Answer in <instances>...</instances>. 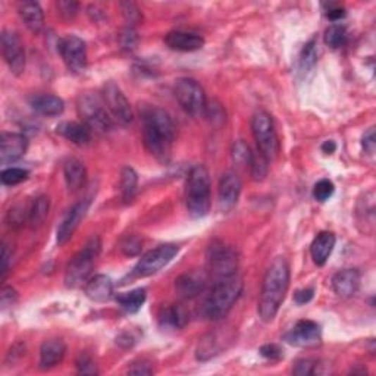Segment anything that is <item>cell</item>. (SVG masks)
<instances>
[{"label":"cell","instance_id":"6da1fadb","mask_svg":"<svg viewBox=\"0 0 376 376\" xmlns=\"http://www.w3.org/2000/svg\"><path fill=\"white\" fill-rule=\"evenodd\" d=\"M143 140L150 155L166 162L177 139V125L170 115L156 106H147L142 112Z\"/></svg>","mask_w":376,"mask_h":376},{"label":"cell","instance_id":"7a4b0ae2","mask_svg":"<svg viewBox=\"0 0 376 376\" xmlns=\"http://www.w3.org/2000/svg\"><path fill=\"white\" fill-rule=\"evenodd\" d=\"M289 287V265L285 258H277L268 268L259 299V316L268 323L275 319Z\"/></svg>","mask_w":376,"mask_h":376},{"label":"cell","instance_id":"3957f363","mask_svg":"<svg viewBox=\"0 0 376 376\" xmlns=\"http://www.w3.org/2000/svg\"><path fill=\"white\" fill-rule=\"evenodd\" d=\"M242 293L243 281L237 275L213 282L209 296L203 303V316L209 320H219L225 318L237 300L240 299Z\"/></svg>","mask_w":376,"mask_h":376},{"label":"cell","instance_id":"277c9868","mask_svg":"<svg viewBox=\"0 0 376 376\" xmlns=\"http://www.w3.org/2000/svg\"><path fill=\"white\" fill-rule=\"evenodd\" d=\"M185 203L193 218H203L211 211V177L203 165L193 166L188 174Z\"/></svg>","mask_w":376,"mask_h":376},{"label":"cell","instance_id":"5b68a950","mask_svg":"<svg viewBox=\"0 0 376 376\" xmlns=\"http://www.w3.org/2000/svg\"><path fill=\"white\" fill-rule=\"evenodd\" d=\"M101 250L100 238L93 235L85 246L74 256L65 269V285L68 288H78L82 284H87L92 270L96 265Z\"/></svg>","mask_w":376,"mask_h":376},{"label":"cell","instance_id":"8992f818","mask_svg":"<svg viewBox=\"0 0 376 376\" xmlns=\"http://www.w3.org/2000/svg\"><path fill=\"white\" fill-rule=\"evenodd\" d=\"M78 113L82 124L97 134L111 132L115 127L113 118L105 105L104 97L100 99L97 94H81L78 99Z\"/></svg>","mask_w":376,"mask_h":376},{"label":"cell","instance_id":"52a82bcc","mask_svg":"<svg viewBox=\"0 0 376 376\" xmlns=\"http://www.w3.org/2000/svg\"><path fill=\"white\" fill-rule=\"evenodd\" d=\"M251 131L258 150L270 162L278 156L280 142L272 116L265 111H258L251 118Z\"/></svg>","mask_w":376,"mask_h":376},{"label":"cell","instance_id":"ba28073f","mask_svg":"<svg viewBox=\"0 0 376 376\" xmlns=\"http://www.w3.org/2000/svg\"><path fill=\"white\" fill-rule=\"evenodd\" d=\"M175 97L180 106L193 118L206 115V94L199 81L194 78H180L174 87Z\"/></svg>","mask_w":376,"mask_h":376},{"label":"cell","instance_id":"9c48e42d","mask_svg":"<svg viewBox=\"0 0 376 376\" xmlns=\"http://www.w3.org/2000/svg\"><path fill=\"white\" fill-rule=\"evenodd\" d=\"M208 265L212 280L218 282L237 275L238 254L232 247L215 240L208 249Z\"/></svg>","mask_w":376,"mask_h":376},{"label":"cell","instance_id":"30bf717a","mask_svg":"<svg viewBox=\"0 0 376 376\" xmlns=\"http://www.w3.org/2000/svg\"><path fill=\"white\" fill-rule=\"evenodd\" d=\"M177 253H178V246L175 244H162L156 249L147 251L134 266L132 277L147 278L155 275V273H158L162 268H165L175 258Z\"/></svg>","mask_w":376,"mask_h":376},{"label":"cell","instance_id":"8fae6325","mask_svg":"<svg viewBox=\"0 0 376 376\" xmlns=\"http://www.w3.org/2000/svg\"><path fill=\"white\" fill-rule=\"evenodd\" d=\"M101 94H104L105 105L115 121L121 125H130L132 123L134 113L130 101L123 93V90L119 89L115 82L111 81L105 84Z\"/></svg>","mask_w":376,"mask_h":376},{"label":"cell","instance_id":"7c38bea8","mask_svg":"<svg viewBox=\"0 0 376 376\" xmlns=\"http://www.w3.org/2000/svg\"><path fill=\"white\" fill-rule=\"evenodd\" d=\"M59 54L70 71L81 74L87 68V47L77 36H65L59 40Z\"/></svg>","mask_w":376,"mask_h":376},{"label":"cell","instance_id":"4fadbf2b","mask_svg":"<svg viewBox=\"0 0 376 376\" xmlns=\"http://www.w3.org/2000/svg\"><path fill=\"white\" fill-rule=\"evenodd\" d=\"M2 55L9 66V70L15 75H21L25 68V52L24 46L15 32L5 30L2 32Z\"/></svg>","mask_w":376,"mask_h":376},{"label":"cell","instance_id":"5bb4252c","mask_svg":"<svg viewBox=\"0 0 376 376\" xmlns=\"http://www.w3.org/2000/svg\"><path fill=\"white\" fill-rule=\"evenodd\" d=\"M284 338L288 344L296 347H315L322 339L320 327L313 320H300Z\"/></svg>","mask_w":376,"mask_h":376},{"label":"cell","instance_id":"9a60e30c","mask_svg":"<svg viewBox=\"0 0 376 376\" xmlns=\"http://www.w3.org/2000/svg\"><path fill=\"white\" fill-rule=\"evenodd\" d=\"M242 180L235 173H227L222 175L218 187V203L220 212L232 211L242 194Z\"/></svg>","mask_w":376,"mask_h":376},{"label":"cell","instance_id":"2e32d148","mask_svg":"<svg viewBox=\"0 0 376 376\" xmlns=\"http://www.w3.org/2000/svg\"><path fill=\"white\" fill-rule=\"evenodd\" d=\"M230 343H232V337L228 332H222V331L209 332L208 335H204L200 339V343L196 350V356L201 362L211 361L212 357H216L222 351H225Z\"/></svg>","mask_w":376,"mask_h":376},{"label":"cell","instance_id":"e0dca14e","mask_svg":"<svg viewBox=\"0 0 376 376\" xmlns=\"http://www.w3.org/2000/svg\"><path fill=\"white\" fill-rule=\"evenodd\" d=\"M90 208V200L85 199L78 203H75L74 206L68 211V213L63 216L62 222L58 228V243L59 246H63L70 238L74 235L75 230L78 228L80 222L87 215Z\"/></svg>","mask_w":376,"mask_h":376},{"label":"cell","instance_id":"ac0fdd59","mask_svg":"<svg viewBox=\"0 0 376 376\" xmlns=\"http://www.w3.org/2000/svg\"><path fill=\"white\" fill-rule=\"evenodd\" d=\"M28 147V140L20 132H4L0 139V163L8 165L21 159Z\"/></svg>","mask_w":376,"mask_h":376},{"label":"cell","instance_id":"d6986e66","mask_svg":"<svg viewBox=\"0 0 376 376\" xmlns=\"http://www.w3.org/2000/svg\"><path fill=\"white\" fill-rule=\"evenodd\" d=\"M208 285V275L201 270L185 272L175 281L177 293L182 299H194L204 292Z\"/></svg>","mask_w":376,"mask_h":376},{"label":"cell","instance_id":"ffe728a7","mask_svg":"<svg viewBox=\"0 0 376 376\" xmlns=\"http://www.w3.org/2000/svg\"><path fill=\"white\" fill-rule=\"evenodd\" d=\"M165 43L177 52H196L204 46V39L196 32L170 31L165 36Z\"/></svg>","mask_w":376,"mask_h":376},{"label":"cell","instance_id":"44dd1931","mask_svg":"<svg viewBox=\"0 0 376 376\" xmlns=\"http://www.w3.org/2000/svg\"><path fill=\"white\" fill-rule=\"evenodd\" d=\"M361 287V273L356 269H344L332 278L334 293L341 299H349L357 293Z\"/></svg>","mask_w":376,"mask_h":376},{"label":"cell","instance_id":"7402d4cb","mask_svg":"<svg viewBox=\"0 0 376 376\" xmlns=\"http://www.w3.org/2000/svg\"><path fill=\"white\" fill-rule=\"evenodd\" d=\"M66 346L62 339H47L40 347V368L50 369L58 366L65 357Z\"/></svg>","mask_w":376,"mask_h":376},{"label":"cell","instance_id":"603a6c76","mask_svg":"<svg viewBox=\"0 0 376 376\" xmlns=\"http://www.w3.org/2000/svg\"><path fill=\"white\" fill-rule=\"evenodd\" d=\"M18 13L25 27L34 32L39 34L44 28V15L43 9L37 2H31V0H27V2H21L18 5Z\"/></svg>","mask_w":376,"mask_h":376},{"label":"cell","instance_id":"cb8c5ba5","mask_svg":"<svg viewBox=\"0 0 376 376\" xmlns=\"http://www.w3.org/2000/svg\"><path fill=\"white\" fill-rule=\"evenodd\" d=\"M85 294L96 303H105L113 297V282L106 275H96L85 284Z\"/></svg>","mask_w":376,"mask_h":376},{"label":"cell","instance_id":"d4e9b609","mask_svg":"<svg viewBox=\"0 0 376 376\" xmlns=\"http://www.w3.org/2000/svg\"><path fill=\"white\" fill-rule=\"evenodd\" d=\"M335 242H337L335 235L330 231H323L318 234V237L315 238L311 246L312 259L318 266H323L328 262L330 256L335 247Z\"/></svg>","mask_w":376,"mask_h":376},{"label":"cell","instance_id":"484cf974","mask_svg":"<svg viewBox=\"0 0 376 376\" xmlns=\"http://www.w3.org/2000/svg\"><path fill=\"white\" fill-rule=\"evenodd\" d=\"M30 106L34 112L43 116H59L63 109V100L52 94H36L30 99Z\"/></svg>","mask_w":376,"mask_h":376},{"label":"cell","instance_id":"4316f807","mask_svg":"<svg viewBox=\"0 0 376 376\" xmlns=\"http://www.w3.org/2000/svg\"><path fill=\"white\" fill-rule=\"evenodd\" d=\"M63 177L68 188H70L71 192H77L80 188H82L85 185V181H87V169H85L81 161L71 158L63 163Z\"/></svg>","mask_w":376,"mask_h":376},{"label":"cell","instance_id":"83f0119b","mask_svg":"<svg viewBox=\"0 0 376 376\" xmlns=\"http://www.w3.org/2000/svg\"><path fill=\"white\" fill-rule=\"evenodd\" d=\"M56 130L58 134H61L63 139L77 146H87L92 142V131L84 124L61 123Z\"/></svg>","mask_w":376,"mask_h":376},{"label":"cell","instance_id":"f1b7e54d","mask_svg":"<svg viewBox=\"0 0 376 376\" xmlns=\"http://www.w3.org/2000/svg\"><path fill=\"white\" fill-rule=\"evenodd\" d=\"M188 318L185 311L180 306H166L159 313V323L162 328L170 330H181L185 327Z\"/></svg>","mask_w":376,"mask_h":376},{"label":"cell","instance_id":"f546056e","mask_svg":"<svg viewBox=\"0 0 376 376\" xmlns=\"http://www.w3.org/2000/svg\"><path fill=\"white\" fill-rule=\"evenodd\" d=\"M146 299H147L146 289L137 288V289H132V292L119 294L116 297V301L119 306H121V309H124L127 313H137L146 303Z\"/></svg>","mask_w":376,"mask_h":376},{"label":"cell","instance_id":"4dcf8cb0","mask_svg":"<svg viewBox=\"0 0 376 376\" xmlns=\"http://www.w3.org/2000/svg\"><path fill=\"white\" fill-rule=\"evenodd\" d=\"M49 208H50V201H49V197L46 196L37 197L36 201L32 203V206L28 212V220L32 228H37L44 224V220L49 215Z\"/></svg>","mask_w":376,"mask_h":376},{"label":"cell","instance_id":"1f68e13d","mask_svg":"<svg viewBox=\"0 0 376 376\" xmlns=\"http://www.w3.org/2000/svg\"><path fill=\"white\" fill-rule=\"evenodd\" d=\"M318 62V43L316 40H311L303 47L299 58V71L301 74H307Z\"/></svg>","mask_w":376,"mask_h":376},{"label":"cell","instance_id":"d6a6232c","mask_svg":"<svg viewBox=\"0 0 376 376\" xmlns=\"http://www.w3.org/2000/svg\"><path fill=\"white\" fill-rule=\"evenodd\" d=\"M137 182H139V177H137L135 170L130 166H125L121 173V196L125 203L134 199V194L137 192Z\"/></svg>","mask_w":376,"mask_h":376},{"label":"cell","instance_id":"836d02e7","mask_svg":"<svg viewBox=\"0 0 376 376\" xmlns=\"http://www.w3.org/2000/svg\"><path fill=\"white\" fill-rule=\"evenodd\" d=\"M347 42H349V32L344 25L334 24L325 31V43L332 49L343 47L347 44Z\"/></svg>","mask_w":376,"mask_h":376},{"label":"cell","instance_id":"e575fe53","mask_svg":"<svg viewBox=\"0 0 376 376\" xmlns=\"http://www.w3.org/2000/svg\"><path fill=\"white\" fill-rule=\"evenodd\" d=\"M268 165L269 161L262 155V153L258 151H251V158H250V170H251V177L254 181H262L266 174H268Z\"/></svg>","mask_w":376,"mask_h":376},{"label":"cell","instance_id":"d590c367","mask_svg":"<svg viewBox=\"0 0 376 376\" xmlns=\"http://www.w3.org/2000/svg\"><path fill=\"white\" fill-rule=\"evenodd\" d=\"M0 178H2V182L5 185H16L28 178V170L23 168H8L4 170Z\"/></svg>","mask_w":376,"mask_h":376},{"label":"cell","instance_id":"8d00e7d4","mask_svg":"<svg viewBox=\"0 0 376 376\" xmlns=\"http://www.w3.org/2000/svg\"><path fill=\"white\" fill-rule=\"evenodd\" d=\"M119 6H121L124 18H125V21L128 23L130 27L142 23L143 16H142V12H140L139 6H137L135 4H132V2H121V4H119Z\"/></svg>","mask_w":376,"mask_h":376},{"label":"cell","instance_id":"74e56055","mask_svg":"<svg viewBox=\"0 0 376 376\" xmlns=\"http://www.w3.org/2000/svg\"><path fill=\"white\" fill-rule=\"evenodd\" d=\"M334 192H335V187H334L332 181H330V180H320L313 187V197L318 201H327L328 199L332 197Z\"/></svg>","mask_w":376,"mask_h":376},{"label":"cell","instance_id":"f35d334b","mask_svg":"<svg viewBox=\"0 0 376 376\" xmlns=\"http://www.w3.org/2000/svg\"><path fill=\"white\" fill-rule=\"evenodd\" d=\"M251 158V150L244 142H237L232 146V161L237 165H249Z\"/></svg>","mask_w":376,"mask_h":376},{"label":"cell","instance_id":"ab89813d","mask_svg":"<svg viewBox=\"0 0 376 376\" xmlns=\"http://www.w3.org/2000/svg\"><path fill=\"white\" fill-rule=\"evenodd\" d=\"M77 369L82 375H97V365L87 353H81L77 358Z\"/></svg>","mask_w":376,"mask_h":376},{"label":"cell","instance_id":"60d3db41","mask_svg":"<svg viewBox=\"0 0 376 376\" xmlns=\"http://www.w3.org/2000/svg\"><path fill=\"white\" fill-rule=\"evenodd\" d=\"M142 246H143V242L140 240L139 237L128 235L124 238L123 243H121V250L127 256H137L142 251Z\"/></svg>","mask_w":376,"mask_h":376},{"label":"cell","instance_id":"b9f144b4","mask_svg":"<svg viewBox=\"0 0 376 376\" xmlns=\"http://www.w3.org/2000/svg\"><path fill=\"white\" fill-rule=\"evenodd\" d=\"M315 366H316L315 361H311V358H301V361L296 362V365L293 368V372H294V375H299V376L313 375L315 373Z\"/></svg>","mask_w":376,"mask_h":376},{"label":"cell","instance_id":"7bdbcfd3","mask_svg":"<svg viewBox=\"0 0 376 376\" xmlns=\"http://www.w3.org/2000/svg\"><path fill=\"white\" fill-rule=\"evenodd\" d=\"M137 42H139V37H137V32L132 27H127L123 34H121V44L127 50H134L137 46Z\"/></svg>","mask_w":376,"mask_h":376},{"label":"cell","instance_id":"ee69618b","mask_svg":"<svg viewBox=\"0 0 376 376\" xmlns=\"http://www.w3.org/2000/svg\"><path fill=\"white\" fill-rule=\"evenodd\" d=\"M78 8L80 5L75 2H66V0L65 2H58V11L66 20L75 18V15L78 13Z\"/></svg>","mask_w":376,"mask_h":376},{"label":"cell","instance_id":"f6af8a7d","mask_svg":"<svg viewBox=\"0 0 376 376\" xmlns=\"http://www.w3.org/2000/svg\"><path fill=\"white\" fill-rule=\"evenodd\" d=\"M261 354L265 358H269V361H280V358L284 357L282 350L277 344H266L261 349Z\"/></svg>","mask_w":376,"mask_h":376},{"label":"cell","instance_id":"bcb514c9","mask_svg":"<svg viewBox=\"0 0 376 376\" xmlns=\"http://www.w3.org/2000/svg\"><path fill=\"white\" fill-rule=\"evenodd\" d=\"M362 146H363V150L368 153V155H373V153H375V147H376V142H375V128H369V130L363 134Z\"/></svg>","mask_w":376,"mask_h":376},{"label":"cell","instance_id":"7dc6e473","mask_svg":"<svg viewBox=\"0 0 376 376\" xmlns=\"http://www.w3.org/2000/svg\"><path fill=\"white\" fill-rule=\"evenodd\" d=\"M11 261H12V251L9 250V247L6 244H4V247H2V281H5V278L8 275Z\"/></svg>","mask_w":376,"mask_h":376},{"label":"cell","instance_id":"c3c4849f","mask_svg":"<svg viewBox=\"0 0 376 376\" xmlns=\"http://www.w3.org/2000/svg\"><path fill=\"white\" fill-rule=\"evenodd\" d=\"M315 296V292L312 288H304V289H299L294 294V300L297 304H306L309 303Z\"/></svg>","mask_w":376,"mask_h":376},{"label":"cell","instance_id":"681fc988","mask_svg":"<svg viewBox=\"0 0 376 376\" xmlns=\"http://www.w3.org/2000/svg\"><path fill=\"white\" fill-rule=\"evenodd\" d=\"M128 373H131V375H151L153 369L146 362H137V363H132V366L128 369Z\"/></svg>","mask_w":376,"mask_h":376},{"label":"cell","instance_id":"f907efd6","mask_svg":"<svg viewBox=\"0 0 376 376\" xmlns=\"http://www.w3.org/2000/svg\"><path fill=\"white\" fill-rule=\"evenodd\" d=\"M2 306L4 307H8V306H12L16 300V292L12 288V287H4L2 289Z\"/></svg>","mask_w":376,"mask_h":376},{"label":"cell","instance_id":"816d5d0a","mask_svg":"<svg viewBox=\"0 0 376 376\" xmlns=\"http://www.w3.org/2000/svg\"><path fill=\"white\" fill-rule=\"evenodd\" d=\"M327 16L331 20V21H338L341 18H344L346 16V11L343 8H338V6H332L328 9L327 12Z\"/></svg>","mask_w":376,"mask_h":376},{"label":"cell","instance_id":"f5cc1de1","mask_svg":"<svg viewBox=\"0 0 376 376\" xmlns=\"http://www.w3.org/2000/svg\"><path fill=\"white\" fill-rule=\"evenodd\" d=\"M337 150V144L334 142H325L322 144V151L325 153V155H332V153Z\"/></svg>","mask_w":376,"mask_h":376}]
</instances>
